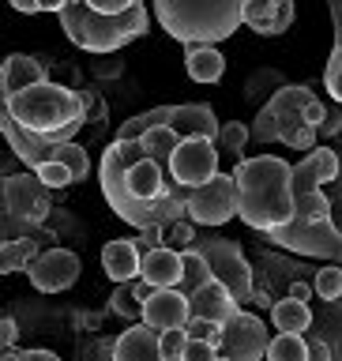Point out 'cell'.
<instances>
[{
	"label": "cell",
	"mask_w": 342,
	"mask_h": 361,
	"mask_svg": "<svg viewBox=\"0 0 342 361\" xmlns=\"http://www.w3.org/2000/svg\"><path fill=\"white\" fill-rule=\"evenodd\" d=\"M98 185L109 211L117 219L132 222L135 230L169 226L177 219H188V192L177 185L166 162H158L143 151L140 140H113L102 151L98 162Z\"/></svg>",
	"instance_id": "obj_1"
},
{
	"label": "cell",
	"mask_w": 342,
	"mask_h": 361,
	"mask_svg": "<svg viewBox=\"0 0 342 361\" xmlns=\"http://www.w3.org/2000/svg\"><path fill=\"white\" fill-rule=\"evenodd\" d=\"M237 180V219L256 233H275L293 222L298 200H293V166L279 154L241 158L233 166Z\"/></svg>",
	"instance_id": "obj_2"
},
{
	"label": "cell",
	"mask_w": 342,
	"mask_h": 361,
	"mask_svg": "<svg viewBox=\"0 0 342 361\" xmlns=\"http://www.w3.org/2000/svg\"><path fill=\"white\" fill-rule=\"evenodd\" d=\"M293 200H298L293 222L267 233L264 241L298 256H312V259H342V233L331 222V196L324 192L320 177H316L312 154H305L293 166Z\"/></svg>",
	"instance_id": "obj_3"
},
{
	"label": "cell",
	"mask_w": 342,
	"mask_h": 361,
	"mask_svg": "<svg viewBox=\"0 0 342 361\" xmlns=\"http://www.w3.org/2000/svg\"><path fill=\"white\" fill-rule=\"evenodd\" d=\"M4 113L27 132H38L53 143H72L75 132L87 124L83 94L64 83H53V79L19 90L16 98H4Z\"/></svg>",
	"instance_id": "obj_4"
},
{
	"label": "cell",
	"mask_w": 342,
	"mask_h": 361,
	"mask_svg": "<svg viewBox=\"0 0 342 361\" xmlns=\"http://www.w3.org/2000/svg\"><path fill=\"white\" fill-rule=\"evenodd\" d=\"M154 19L185 45H214L245 27V0H154Z\"/></svg>",
	"instance_id": "obj_5"
},
{
	"label": "cell",
	"mask_w": 342,
	"mask_h": 361,
	"mask_svg": "<svg viewBox=\"0 0 342 361\" xmlns=\"http://www.w3.org/2000/svg\"><path fill=\"white\" fill-rule=\"evenodd\" d=\"M56 19H61V30H64L68 42L79 45V49H87V53H98V56L124 49L128 42L143 38L147 27H151L147 4H135L132 11H124V16H102V11H94L87 0H68Z\"/></svg>",
	"instance_id": "obj_6"
},
{
	"label": "cell",
	"mask_w": 342,
	"mask_h": 361,
	"mask_svg": "<svg viewBox=\"0 0 342 361\" xmlns=\"http://www.w3.org/2000/svg\"><path fill=\"white\" fill-rule=\"evenodd\" d=\"M316 102L312 87L305 83H282L275 94L267 98V106L259 109V117L252 124V140L256 143H290L298 151H316V132L309 124V106Z\"/></svg>",
	"instance_id": "obj_7"
},
{
	"label": "cell",
	"mask_w": 342,
	"mask_h": 361,
	"mask_svg": "<svg viewBox=\"0 0 342 361\" xmlns=\"http://www.w3.org/2000/svg\"><path fill=\"white\" fill-rule=\"evenodd\" d=\"M196 248L203 256H207V264L214 271V279L226 282V286L233 290V298L237 301H252V293H256V282H252V264L245 259L241 252V245L230 241V237H200Z\"/></svg>",
	"instance_id": "obj_8"
},
{
	"label": "cell",
	"mask_w": 342,
	"mask_h": 361,
	"mask_svg": "<svg viewBox=\"0 0 342 361\" xmlns=\"http://www.w3.org/2000/svg\"><path fill=\"white\" fill-rule=\"evenodd\" d=\"M267 346H271V335L259 316L237 309L222 324V338H219L222 361H267Z\"/></svg>",
	"instance_id": "obj_9"
},
{
	"label": "cell",
	"mask_w": 342,
	"mask_h": 361,
	"mask_svg": "<svg viewBox=\"0 0 342 361\" xmlns=\"http://www.w3.org/2000/svg\"><path fill=\"white\" fill-rule=\"evenodd\" d=\"M169 173H173L177 185L185 188H200L207 180L219 177V140H207V135H185L177 143L173 158H169Z\"/></svg>",
	"instance_id": "obj_10"
},
{
	"label": "cell",
	"mask_w": 342,
	"mask_h": 361,
	"mask_svg": "<svg viewBox=\"0 0 342 361\" xmlns=\"http://www.w3.org/2000/svg\"><path fill=\"white\" fill-rule=\"evenodd\" d=\"M188 219L196 226H226L237 219V180L233 173H219L207 185L188 192Z\"/></svg>",
	"instance_id": "obj_11"
},
{
	"label": "cell",
	"mask_w": 342,
	"mask_h": 361,
	"mask_svg": "<svg viewBox=\"0 0 342 361\" xmlns=\"http://www.w3.org/2000/svg\"><path fill=\"white\" fill-rule=\"evenodd\" d=\"M4 211L19 222H42L49 214V188L38 173H8L4 177Z\"/></svg>",
	"instance_id": "obj_12"
},
{
	"label": "cell",
	"mask_w": 342,
	"mask_h": 361,
	"mask_svg": "<svg viewBox=\"0 0 342 361\" xmlns=\"http://www.w3.org/2000/svg\"><path fill=\"white\" fill-rule=\"evenodd\" d=\"M79 271H83V264H79V256L72 248H45V252L30 259L27 275L38 293H61L68 286H75Z\"/></svg>",
	"instance_id": "obj_13"
},
{
	"label": "cell",
	"mask_w": 342,
	"mask_h": 361,
	"mask_svg": "<svg viewBox=\"0 0 342 361\" xmlns=\"http://www.w3.org/2000/svg\"><path fill=\"white\" fill-rule=\"evenodd\" d=\"M192 305L185 290H154L143 305V324H151L154 331H169V327H188Z\"/></svg>",
	"instance_id": "obj_14"
},
{
	"label": "cell",
	"mask_w": 342,
	"mask_h": 361,
	"mask_svg": "<svg viewBox=\"0 0 342 361\" xmlns=\"http://www.w3.org/2000/svg\"><path fill=\"white\" fill-rule=\"evenodd\" d=\"M0 128H4V140H8L11 151H16L19 162H27L30 169H38L42 162H53V154H56L53 140H45L38 132H27L19 121H11L8 113H0Z\"/></svg>",
	"instance_id": "obj_15"
},
{
	"label": "cell",
	"mask_w": 342,
	"mask_h": 361,
	"mask_svg": "<svg viewBox=\"0 0 342 361\" xmlns=\"http://www.w3.org/2000/svg\"><path fill=\"white\" fill-rule=\"evenodd\" d=\"M113 361H166L162 354V331H154L151 324H128V331L113 343Z\"/></svg>",
	"instance_id": "obj_16"
},
{
	"label": "cell",
	"mask_w": 342,
	"mask_h": 361,
	"mask_svg": "<svg viewBox=\"0 0 342 361\" xmlns=\"http://www.w3.org/2000/svg\"><path fill=\"white\" fill-rule=\"evenodd\" d=\"M293 0H245V27H252L264 38H275V34L293 27Z\"/></svg>",
	"instance_id": "obj_17"
},
{
	"label": "cell",
	"mask_w": 342,
	"mask_h": 361,
	"mask_svg": "<svg viewBox=\"0 0 342 361\" xmlns=\"http://www.w3.org/2000/svg\"><path fill=\"white\" fill-rule=\"evenodd\" d=\"M49 79V64L42 56H27V53H8L4 64H0V90L4 98H16L19 90H27L34 83H45Z\"/></svg>",
	"instance_id": "obj_18"
},
{
	"label": "cell",
	"mask_w": 342,
	"mask_h": 361,
	"mask_svg": "<svg viewBox=\"0 0 342 361\" xmlns=\"http://www.w3.org/2000/svg\"><path fill=\"white\" fill-rule=\"evenodd\" d=\"M140 279H147L154 290H181V282H185V256L169 245L151 248V252H143Z\"/></svg>",
	"instance_id": "obj_19"
},
{
	"label": "cell",
	"mask_w": 342,
	"mask_h": 361,
	"mask_svg": "<svg viewBox=\"0 0 342 361\" xmlns=\"http://www.w3.org/2000/svg\"><path fill=\"white\" fill-rule=\"evenodd\" d=\"M188 305H192V316H200V320H214V324H226L237 309H241V301L233 298V290L226 286V282H219V279H211L207 286H200L188 298Z\"/></svg>",
	"instance_id": "obj_20"
},
{
	"label": "cell",
	"mask_w": 342,
	"mask_h": 361,
	"mask_svg": "<svg viewBox=\"0 0 342 361\" xmlns=\"http://www.w3.org/2000/svg\"><path fill=\"white\" fill-rule=\"evenodd\" d=\"M102 271L113 279V282H135L143 271V252L132 237H117L102 248Z\"/></svg>",
	"instance_id": "obj_21"
},
{
	"label": "cell",
	"mask_w": 342,
	"mask_h": 361,
	"mask_svg": "<svg viewBox=\"0 0 342 361\" xmlns=\"http://www.w3.org/2000/svg\"><path fill=\"white\" fill-rule=\"evenodd\" d=\"M185 68L196 83H219L226 75V56L214 45H185Z\"/></svg>",
	"instance_id": "obj_22"
},
{
	"label": "cell",
	"mask_w": 342,
	"mask_h": 361,
	"mask_svg": "<svg viewBox=\"0 0 342 361\" xmlns=\"http://www.w3.org/2000/svg\"><path fill=\"white\" fill-rule=\"evenodd\" d=\"M271 320H275L279 331H293V335H301V331H309V324H312V309H309V301H298V298H282L271 305Z\"/></svg>",
	"instance_id": "obj_23"
},
{
	"label": "cell",
	"mask_w": 342,
	"mask_h": 361,
	"mask_svg": "<svg viewBox=\"0 0 342 361\" xmlns=\"http://www.w3.org/2000/svg\"><path fill=\"white\" fill-rule=\"evenodd\" d=\"M181 140H185V135H181L173 124H158V128H151L140 143H143V151L151 154V158H158V162L169 166V158H173V151H177Z\"/></svg>",
	"instance_id": "obj_24"
},
{
	"label": "cell",
	"mask_w": 342,
	"mask_h": 361,
	"mask_svg": "<svg viewBox=\"0 0 342 361\" xmlns=\"http://www.w3.org/2000/svg\"><path fill=\"white\" fill-rule=\"evenodd\" d=\"M34 256H38V245H34L30 237H8L4 248H0V271H4V275L27 271Z\"/></svg>",
	"instance_id": "obj_25"
},
{
	"label": "cell",
	"mask_w": 342,
	"mask_h": 361,
	"mask_svg": "<svg viewBox=\"0 0 342 361\" xmlns=\"http://www.w3.org/2000/svg\"><path fill=\"white\" fill-rule=\"evenodd\" d=\"M143 298H140V290H135V282H117V290H113V298H109V309L121 316V320H128V324H140L143 320Z\"/></svg>",
	"instance_id": "obj_26"
},
{
	"label": "cell",
	"mask_w": 342,
	"mask_h": 361,
	"mask_svg": "<svg viewBox=\"0 0 342 361\" xmlns=\"http://www.w3.org/2000/svg\"><path fill=\"white\" fill-rule=\"evenodd\" d=\"M267 361H309V338L293 331H279L267 346Z\"/></svg>",
	"instance_id": "obj_27"
},
{
	"label": "cell",
	"mask_w": 342,
	"mask_h": 361,
	"mask_svg": "<svg viewBox=\"0 0 342 361\" xmlns=\"http://www.w3.org/2000/svg\"><path fill=\"white\" fill-rule=\"evenodd\" d=\"M181 256H185V282H181V290L192 298L200 286H207V282L214 279V271H211L207 256H203L200 248H188V252H181Z\"/></svg>",
	"instance_id": "obj_28"
},
{
	"label": "cell",
	"mask_w": 342,
	"mask_h": 361,
	"mask_svg": "<svg viewBox=\"0 0 342 361\" xmlns=\"http://www.w3.org/2000/svg\"><path fill=\"white\" fill-rule=\"evenodd\" d=\"M312 154V166H316V177H320V185H335V180L342 177V158L335 147H316Z\"/></svg>",
	"instance_id": "obj_29"
},
{
	"label": "cell",
	"mask_w": 342,
	"mask_h": 361,
	"mask_svg": "<svg viewBox=\"0 0 342 361\" xmlns=\"http://www.w3.org/2000/svg\"><path fill=\"white\" fill-rule=\"evenodd\" d=\"M248 140H252V128L248 124H241V121H226L222 124V135H219V147L226 154H233L237 162H241V151L248 147Z\"/></svg>",
	"instance_id": "obj_30"
},
{
	"label": "cell",
	"mask_w": 342,
	"mask_h": 361,
	"mask_svg": "<svg viewBox=\"0 0 342 361\" xmlns=\"http://www.w3.org/2000/svg\"><path fill=\"white\" fill-rule=\"evenodd\" d=\"M53 162H64L68 169H72L75 180H83V177L90 173V158H87V151H83V147H79L75 140H72V143H56Z\"/></svg>",
	"instance_id": "obj_31"
},
{
	"label": "cell",
	"mask_w": 342,
	"mask_h": 361,
	"mask_svg": "<svg viewBox=\"0 0 342 361\" xmlns=\"http://www.w3.org/2000/svg\"><path fill=\"white\" fill-rule=\"evenodd\" d=\"M312 286H316V298L320 301H338L342 298V267H335V264L320 267Z\"/></svg>",
	"instance_id": "obj_32"
},
{
	"label": "cell",
	"mask_w": 342,
	"mask_h": 361,
	"mask_svg": "<svg viewBox=\"0 0 342 361\" xmlns=\"http://www.w3.org/2000/svg\"><path fill=\"white\" fill-rule=\"evenodd\" d=\"M192 226H196L192 219L169 222V226H166V245H169V248H177V252H188V248H196L200 237H196V230H192Z\"/></svg>",
	"instance_id": "obj_33"
},
{
	"label": "cell",
	"mask_w": 342,
	"mask_h": 361,
	"mask_svg": "<svg viewBox=\"0 0 342 361\" xmlns=\"http://www.w3.org/2000/svg\"><path fill=\"white\" fill-rule=\"evenodd\" d=\"M34 173H38V180H42L45 188H64V185H75L72 169H68L64 162H42L38 169H34Z\"/></svg>",
	"instance_id": "obj_34"
},
{
	"label": "cell",
	"mask_w": 342,
	"mask_h": 361,
	"mask_svg": "<svg viewBox=\"0 0 342 361\" xmlns=\"http://www.w3.org/2000/svg\"><path fill=\"white\" fill-rule=\"evenodd\" d=\"M188 327H169V331H162V354L166 361H185V350H188Z\"/></svg>",
	"instance_id": "obj_35"
},
{
	"label": "cell",
	"mask_w": 342,
	"mask_h": 361,
	"mask_svg": "<svg viewBox=\"0 0 342 361\" xmlns=\"http://www.w3.org/2000/svg\"><path fill=\"white\" fill-rule=\"evenodd\" d=\"M79 94H83V113H87V121H90V124H102V128H106V117H109L106 98H102L98 90H79Z\"/></svg>",
	"instance_id": "obj_36"
},
{
	"label": "cell",
	"mask_w": 342,
	"mask_h": 361,
	"mask_svg": "<svg viewBox=\"0 0 342 361\" xmlns=\"http://www.w3.org/2000/svg\"><path fill=\"white\" fill-rule=\"evenodd\" d=\"M188 338H203V343H214V346H219V338H222V324L192 316V320H188Z\"/></svg>",
	"instance_id": "obj_37"
},
{
	"label": "cell",
	"mask_w": 342,
	"mask_h": 361,
	"mask_svg": "<svg viewBox=\"0 0 342 361\" xmlns=\"http://www.w3.org/2000/svg\"><path fill=\"white\" fill-rule=\"evenodd\" d=\"M324 87L331 90V98L342 106V56H335V53H331V61H327V68H324Z\"/></svg>",
	"instance_id": "obj_38"
},
{
	"label": "cell",
	"mask_w": 342,
	"mask_h": 361,
	"mask_svg": "<svg viewBox=\"0 0 342 361\" xmlns=\"http://www.w3.org/2000/svg\"><path fill=\"white\" fill-rule=\"evenodd\" d=\"M185 361H222L219 346L214 343H203V338H192L188 350H185Z\"/></svg>",
	"instance_id": "obj_39"
},
{
	"label": "cell",
	"mask_w": 342,
	"mask_h": 361,
	"mask_svg": "<svg viewBox=\"0 0 342 361\" xmlns=\"http://www.w3.org/2000/svg\"><path fill=\"white\" fill-rule=\"evenodd\" d=\"M94 11H102V16H124V11H132L135 4H143V0H87Z\"/></svg>",
	"instance_id": "obj_40"
},
{
	"label": "cell",
	"mask_w": 342,
	"mask_h": 361,
	"mask_svg": "<svg viewBox=\"0 0 342 361\" xmlns=\"http://www.w3.org/2000/svg\"><path fill=\"white\" fill-rule=\"evenodd\" d=\"M320 135H327V140L342 135V106H338V109H327V117H324V124H320Z\"/></svg>",
	"instance_id": "obj_41"
},
{
	"label": "cell",
	"mask_w": 342,
	"mask_h": 361,
	"mask_svg": "<svg viewBox=\"0 0 342 361\" xmlns=\"http://www.w3.org/2000/svg\"><path fill=\"white\" fill-rule=\"evenodd\" d=\"M16 338H19V324L11 320V316H4V320H0V343H4V350L16 346Z\"/></svg>",
	"instance_id": "obj_42"
},
{
	"label": "cell",
	"mask_w": 342,
	"mask_h": 361,
	"mask_svg": "<svg viewBox=\"0 0 342 361\" xmlns=\"http://www.w3.org/2000/svg\"><path fill=\"white\" fill-rule=\"evenodd\" d=\"M331 222H335V230L342 233V177L335 180V196H331Z\"/></svg>",
	"instance_id": "obj_43"
},
{
	"label": "cell",
	"mask_w": 342,
	"mask_h": 361,
	"mask_svg": "<svg viewBox=\"0 0 342 361\" xmlns=\"http://www.w3.org/2000/svg\"><path fill=\"white\" fill-rule=\"evenodd\" d=\"M309 361H335L331 346H327L324 338H312V343H309Z\"/></svg>",
	"instance_id": "obj_44"
},
{
	"label": "cell",
	"mask_w": 342,
	"mask_h": 361,
	"mask_svg": "<svg viewBox=\"0 0 342 361\" xmlns=\"http://www.w3.org/2000/svg\"><path fill=\"white\" fill-rule=\"evenodd\" d=\"M19 361H61L53 350H19Z\"/></svg>",
	"instance_id": "obj_45"
},
{
	"label": "cell",
	"mask_w": 342,
	"mask_h": 361,
	"mask_svg": "<svg viewBox=\"0 0 342 361\" xmlns=\"http://www.w3.org/2000/svg\"><path fill=\"white\" fill-rule=\"evenodd\" d=\"M312 290H316V286H309V282H301V279L290 282V298H298V301H309Z\"/></svg>",
	"instance_id": "obj_46"
},
{
	"label": "cell",
	"mask_w": 342,
	"mask_h": 361,
	"mask_svg": "<svg viewBox=\"0 0 342 361\" xmlns=\"http://www.w3.org/2000/svg\"><path fill=\"white\" fill-rule=\"evenodd\" d=\"M11 8H16V11H23V16H38V11H42V4H38V0H11Z\"/></svg>",
	"instance_id": "obj_47"
},
{
	"label": "cell",
	"mask_w": 342,
	"mask_h": 361,
	"mask_svg": "<svg viewBox=\"0 0 342 361\" xmlns=\"http://www.w3.org/2000/svg\"><path fill=\"white\" fill-rule=\"evenodd\" d=\"M38 4H42V11H56V16H61L68 0H38Z\"/></svg>",
	"instance_id": "obj_48"
},
{
	"label": "cell",
	"mask_w": 342,
	"mask_h": 361,
	"mask_svg": "<svg viewBox=\"0 0 342 361\" xmlns=\"http://www.w3.org/2000/svg\"><path fill=\"white\" fill-rule=\"evenodd\" d=\"M94 72H98V75H117V72H121V64H102V61H98Z\"/></svg>",
	"instance_id": "obj_49"
},
{
	"label": "cell",
	"mask_w": 342,
	"mask_h": 361,
	"mask_svg": "<svg viewBox=\"0 0 342 361\" xmlns=\"http://www.w3.org/2000/svg\"><path fill=\"white\" fill-rule=\"evenodd\" d=\"M0 361H19V350H4V357Z\"/></svg>",
	"instance_id": "obj_50"
},
{
	"label": "cell",
	"mask_w": 342,
	"mask_h": 361,
	"mask_svg": "<svg viewBox=\"0 0 342 361\" xmlns=\"http://www.w3.org/2000/svg\"><path fill=\"white\" fill-rule=\"evenodd\" d=\"M335 151H338V158H342V143H338V147H335Z\"/></svg>",
	"instance_id": "obj_51"
}]
</instances>
